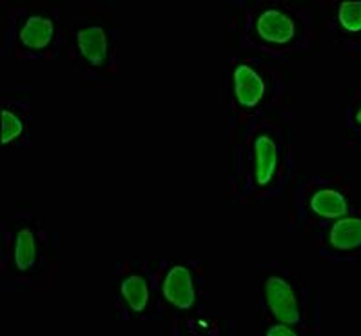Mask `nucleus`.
Wrapping results in <instances>:
<instances>
[{
    "mask_svg": "<svg viewBox=\"0 0 361 336\" xmlns=\"http://www.w3.org/2000/svg\"><path fill=\"white\" fill-rule=\"evenodd\" d=\"M161 293L171 306L178 309H191L196 302L191 271L185 265H173L164 278Z\"/></svg>",
    "mask_w": 361,
    "mask_h": 336,
    "instance_id": "obj_2",
    "label": "nucleus"
},
{
    "mask_svg": "<svg viewBox=\"0 0 361 336\" xmlns=\"http://www.w3.org/2000/svg\"><path fill=\"white\" fill-rule=\"evenodd\" d=\"M265 336H298V335L290 325H287V323H274V325L269 328L267 335Z\"/></svg>",
    "mask_w": 361,
    "mask_h": 336,
    "instance_id": "obj_14",
    "label": "nucleus"
},
{
    "mask_svg": "<svg viewBox=\"0 0 361 336\" xmlns=\"http://www.w3.org/2000/svg\"><path fill=\"white\" fill-rule=\"evenodd\" d=\"M310 209L318 217L338 220L348 213V202L343 193L338 191V189L322 188L310 196Z\"/></svg>",
    "mask_w": 361,
    "mask_h": 336,
    "instance_id": "obj_8",
    "label": "nucleus"
},
{
    "mask_svg": "<svg viewBox=\"0 0 361 336\" xmlns=\"http://www.w3.org/2000/svg\"><path fill=\"white\" fill-rule=\"evenodd\" d=\"M234 95L243 107H255L264 98L265 82L255 68L238 64L233 73Z\"/></svg>",
    "mask_w": 361,
    "mask_h": 336,
    "instance_id": "obj_4",
    "label": "nucleus"
},
{
    "mask_svg": "<svg viewBox=\"0 0 361 336\" xmlns=\"http://www.w3.org/2000/svg\"><path fill=\"white\" fill-rule=\"evenodd\" d=\"M120 293L129 309L135 313H142L147 307L149 302V287L147 282L140 275H131V277L123 278L120 284Z\"/></svg>",
    "mask_w": 361,
    "mask_h": 336,
    "instance_id": "obj_10",
    "label": "nucleus"
},
{
    "mask_svg": "<svg viewBox=\"0 0 361 336\" xmlns=\"http://www.w3.org/2000/svg\"><path fill=\"white\" fill-rule=\"evenodd\" d=\"M77 44L82 56L93 66L104 64L107 56V35L104 28L87 26L77 33Z\"/></svg>",
    "mask_w": 361,
    "mask_h": 336,
    "instance_id": "obj_7",
    "label": "nucleus"
},
{
    "mask_svg": "<svg viewBox=\"0 0 361 336\" xmlns=\"http://www.w3.org/2000/svg\"><path fill=\"white\" fill-rule=\"evenodd\" d=\"M329 244L340 251H350L361 246V218L360 217H345L334 220L329 229Z\"/></svg>",
    "mask_w": 361,
    "mask_h": 336,
    "instance_id": "obj_6",
    "label": "nucleus"
},
{
    "mask_svg": "<svg viewBox=\"0 0 361 336\" xmlns=\"http://www.w3.org/2000/svg\"><path fill=\"white\" fill-rule=\"evenodd\" d=\"M2 144H9L13 142L15 138L22 135L24 131V124L22 120L15 115L13 111L2 109Z\"/></svg>",
    "mask_w": 361,
    "mask_h": 336,
    "instance_id": "obj_13",
    "label": "nucleus"
},
{
    "mask_svg": "<svg viewBox=\"0 0 361 336\" xmlns=\"http://www.w3.org/2000/svg\"><path fill=\"white\" fill-rule=\"evenodd\" d=\"M256 31L267 42L285 44L294 37V20L280 9H265L256 20Z\"/></svg>",
    "mask_w": 361,
    "mask_h": 336,
    "instance_id": "obj_3",
    "label": "nucleus"
},
{
    "mask_svg": "<svg viewBox=\"0 0 361 336\" xmlns=\"http://www.w3.org/2000/svg\"><path fill=\"white\" fill-rule=\"evenodd\" d=\"M15 265L20 271H27L33 268L37 260V240H35L33 231L27 227H22L15 236V249H13Z\"/></svg>",
    "mask_w": 361,
    "mask_h": 336,
    "instance_id": "obj_11",
    "label": "nucleus"
},
{
    "mask_svg": "<svg viewBox=\"0 0 361 336\" xmlns=\"http://www.w3.org/2000/svg\"><path fill=\"white\" fill-rule=\"evenodd\" d=\"M53 33H55V24L51 18L33 15L20 28V40L31 49H42L51 42Z\"/></svg>",
    "mask_w": 361,
    "mask_h": 336,
    "instance_id": "obj_9",
    "label": "nucleus"
},
{
    "mask_svg": "<svg viewBox=\"0 0 361 336\" xmlns=\"http://www.w3.org/2000/svg\"><path fill=\"white\" fill-rule=\"evenodd\" d=\"M356 122L361 124V106H360V109L356 111Z\"/></svg>",
    "mask_w": 361,
    "mask_h": 336,
    "instance_id": "obj_15",
    "label": "nucleus"
},
{
    "mask_svg": "<svg viewBox=\"0 0 361 336\" xmlns=\"http://www.w3.org/2000/svg\"><path fill=\"white\" fill-rule=\"evenodd\" d=\"M338 20L350 33L361 31V0H343L338 8Z\"/></svg>",
    "mask_w": 361,
    "mask_h": 336,
    "instance_id": "obj_12",
    "label": "nucleus"
},
{
    "mask_svg": "<svg viewBox=\"0 0 361 336\" xmlns=\"http://www.w3.org/2000/svg\"><path fill=\"white\" fill-rule=\"evenodd\" d=\"M265 298L274 318L280 323L294 325L300 322V307L293 285L281 277H271L265 282Z\"/></svg>",
    "mask_w": 361,
    "mask_h": 336,
    "instance_id": "obj_1",
    "label": "nucleus"
},
{
    "mask_svg": "<svg viewBox=\"0 0 361 336\" xmlns=\"http://www.w3.org/2000/svg\"><path fill=\"white\" fill-rule=\"evenodd\" d=\"M278 148L269 135L256 136L255 140V176L259 186H267L276 173Z\"/></svg>",
    "mask_w": 361,
    "mask_h": 336,
    "instance_id": "obj_5",
    "label": "nucleus"
}]
</instances>
